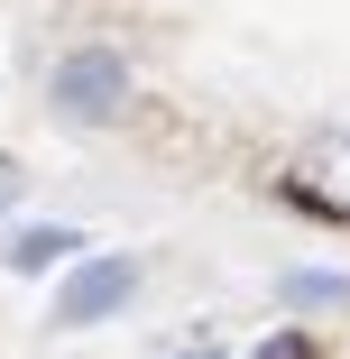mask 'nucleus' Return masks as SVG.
Masks as SVG:
<instances>
[{"label": "nucleus", "mask_w": 350, "mask_h": 359, "mask_svg": "<svg viewBox=\"0 0 350 359\" xmlns=\"http://www.w3.org/2000/svg\"><path fill=\"white\" fill-rule=\"evenodd\" d=\"M46 102L65 129H111L129 111V55L120 46H65L55 74H46Z\"/></svg>", "instance_id": "obj_1"}, {"label": "nucleus", "mask_w": 350, "mask_h": 359, "mask_svg": "<svg viewBox=\"0 0 350 359\" xmlns=\"http://www.w3.org/2000/svg\"><path fill=\"white\" fill-rule=\"evenodd\" d=\"M129 295H138V258H129V249H93V258L65 267V285H55V332H93V323H111Z\"/></svg>", "instance_id": "obj_2"}, {"label": "nucleus", "mask_w": 350, "mask_h": 359, "mask_svg": "<svg viewBox=\"0 0 350 359\" xmlns=\"http://www.w3.org/2000/svg\"><path fill=\"white\" fill-rule=\"evenodd\" d=\"M93 240L83 231H65V222H46V231H10V249H0V258H10L19 276H46V267H74Z\"/></svg>", "instance_id": "obj_3"}, {"label": "nucleus", "mask_w": 350, "mask_h": 359, "mask_svg": "<svg viewBox=\"0 0 350 359\" xmlns=\"http://www.w3.org/2000/svg\"><path fill=\"white\" fill-rule=\"evenodd\" d=\"M276 295L304 304V313H323V304H350V276H332V267H286V276H276Z\"/></svg>", "instance_id": "obj_4"}, {"label": "nucleus", "mask_w": 350, "mask_h": 359, "mask_svg": "<svg viewBox=\"0 0 350 359\" xmlns=\"http://www.w3.org/2000/svg\"><path fill=\"white\" fill-rule=\"evenodd\" d=\"M19 194H28V175H19V157H0V212H10Z\"/></svg>", "instance_id": "obj_5"}, {"label": "nucleus", "mask_w": 350, "mask_h": 359, "mask_svg": "<svg viewBox=\"0 0 350 359\" xmlns=\"http://www.w3.org/2000/svg\"><path fill=\"white\" fill-rule=\"evenodd\" d=\"M258 359H314V350H304V341L286 332V341H258Z\"/></svg>", "instance_id": "obj_6"}, {"label": "nucleus", "mask_w": 350, "mask_h": 359, "mask_svg": "<svg viewBox=\"0 0 350 359\" xmlns=\"http://www.w3.org/2000/svg\"><path fill=\"white\" fill-rule=\"evenodd\" d=\"M175 359H222V350H213V341H203V350H175Z\"/></svg>", "instance_id": "obj_7"}]
</instances>
